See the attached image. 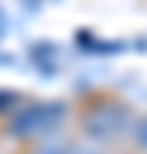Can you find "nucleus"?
<instances>
[{"label":"nucleus","mask_w":147,"mask_h":154,"mask_svg":"<svg viewBox=\"0 0 147 154\" xmlns=\"http://www.w3.org/2000/svg\"><path fill=\"white\" fill-rule=\"evenodd\" d=\"M133 110L120 99H99V103L86 106L79 113V130L89 144H116L123 137H130L133 127Z\"/></svg>","instance_id":"f257e3e1"},{"label":"nucleus","mask_w":147,"mask_h":154,"mask_svg":"<svg viewBox=\"0 0 147 154\" xmlns=\"http://www.w3.org/2000/svg\"><path fill=\"white\" fill-rule=\"evenodd\" d=\"M130 140L147 154V120H133V127H130Z\"/></svg>","instance_id":"f03ea898"}]
</instances>
